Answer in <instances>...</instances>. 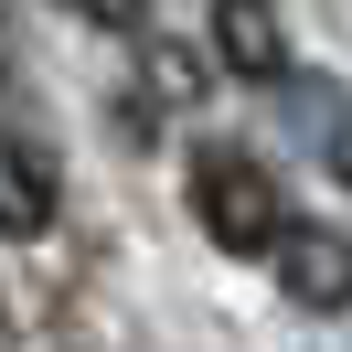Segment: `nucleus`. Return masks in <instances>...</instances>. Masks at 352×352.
Returning a JSON list of instances; mask_svg holds the SVG:
<instances>
[{
	"label": "nucleus",
	"instance_id": "4",
	"mask_svg": "<svg viewBox=\"0 0 352 352\" xmlns=\"http://www.w3.org/2000/svg\"><path fill=\"white\" fill-rule=\"evenodd\" d=\"M43 224H54V160L0 129V235H43Z\"/></svg>",
	"mask_w": 352,
	"mask_h": 352
},
{
	"label": "nucleus",
	"instance_id": "3",
	"mask_svg": "<svg viewBox=\"0 0 352 352\" xmlns=\"http://www.w3.org/2000/svg\"><path fill=\"white\" fill-rule=\"evenodd\" d=\"M214 54L245 75V86H288V32H278V0H214Z\"/></svg>",
	"mask_w": 352,
	"mask_h": 352
},
{
	"label": "nucleus",
	"instance_id": "5",
	"mask_svg": "<svg viewBox=\"0 0 352 352\" xmlns=\"http://www.w3.org/2000/svg\"><path fill=\"white\" fill-rule=\"evenodd\" d=\"M278 96H288V129H299L309 150H342V139H352V107H342L331 86H299V75H288Z\"/></svg>",
	"mask_w": 352,
	"mask_h": 352
},
{
	"label": "nucleus",
	"instance_id": "2",
	"mask_svg": "<svg viewBox=\"0 0 352 352\" xmlns=\"http://www.w3.org/2000/svg\"><path fill=\"white\" fill-rule=\"evenodd\" d=\"M278 288H288L299 309H352V235H331V224H288Z\"/></svg>",
	"mask_w": 352,
	"mask_h": 352
},
{
	"label": "nucleus",
	"instance_id": "6",
	"mask_svg": "<svg viewBox=\"0 0 352 352\" xmlns=\"http://www.w3.org/2000/svg\"><path fill=\"white\" fill-rule=\"evenodd\" d=\"M65 11H86V22H107V32H139V22H150V0H65Z\"/></svg>",
	"mask_w": 352,
	"mask_h": 352
},
{
	"label": "nucleus",
	"instance_id": "7",
	"mask_svg": "<svg viewBox=\"0 0 352 352\" xmlns=\"http://www.w3.org/2000/svg\"><path fill=\"white\" fill-rule=\"evenodd\" d=\"M0 331H11V320H0Z\"/></svg>",
	"mask_w": 352,
	"mask_h": 352
},
{
	"label": "nucleus",
	"instance_id": "1",
	"mask_svg": "<svg viewBox=\"0 0 352 352\" xmlns=\"http://www.w3.org/2000/svg\"><path fill=\"white\" fill-rule=\"evenodd\" d=\"M192 214H203V235H214L224 256H267V245H288L278 182H267L256 160H235V150H203V160H192Z\"/></svg>",
	"mask_w": 352,
	"mask_h": 352
}]
</instances>
